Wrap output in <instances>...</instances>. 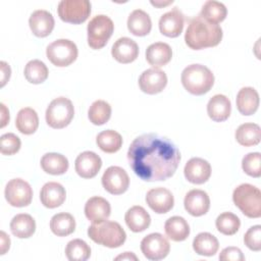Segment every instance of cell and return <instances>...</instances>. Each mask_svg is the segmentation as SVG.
<instances>
[{
    "mask_svg": "<svg viewBox=\"0 0 261 261\" xmlns=\"http://www.w3.org/2000/svg\"><path fill=\"white\" fill-rule=\"evenodd\" d=\"M221 261H244L245 256L241 249L237 247H226L219 254Z\"/></svg>",
    "mask_w": 261,
    "mask_h": 261,
    "instance_id": "cell-44",
    "label": "cell"
},
{
    "mask_svg": "<svg viewBox=\"0 0 261 261\" xmlns=\"http://www.w3.org/2000/svg\"><path fill=\"white\" fill-rule=\"evenodd\" d=\"M227 9L224 4L215 0H208L203 4L199 15L210 22L218 24V22L225 19Z\"/></svg>",
    "mask_w": 261,
    "mask_h": 261,
    "instance_id": "cell-36",
    "label": "cell"
},
{
    "mask_svg": "<svg viewBox=\"0 0 261 261\" xmlns=\"http://www.w3.org/2000/svg\"><path fill=\"white\" fill-rule=\"evenodd\" d=\"M184 23V14L177 7H174L161 15L159 19V30L162 35L169 38H175L181 34Z\"/></svg>",
    "mask_w": 261,
    "mask_h": 261,
    "instance_id": "cell-17",
    "label": "cell"
},
{
    "mask_svg": "<svg viewBox=\"0 0 261 261\" xmlns=\"http://www.w3.org/2000/svg\"><path fill=\"white\" fill-rule=\"evenodd\" d=\"M50 228L57 237H66L74 231L75 220L71 214L60 212L52 216L50 220Z\"/></svg>",
    "mask_w": 261,
    "mask_h": 261,
    "instance_id": "cell-34",
    "label": "cell"
},
{
    "mask_svg": "<svg viewBox=\"0 0 261 261\" xmlns=\"http://www.w3.org/2000/svg\"><path fill=\"white\" fill-rule=\"evenodd\" d=\"M231 111V104L230 100L221 94L214 95L207 104V113L208 116L216 121V122H221L226 120Z\"/></svg>",
    "mask_w": 261,
    "mask_h": 261,
    "instance_id": "cell-25",
    "label": "cell"
},
{
    "mask_svg": "<svg viewBox=\"0 0 261 261\" xmlns=\"http://www.w3.org/2000/svg\"><path fill=\"white\" fill-rule=\"evenodd\" d=\"M88 236L96 244L111 249L120 247L126 240V233L121 225L107 219L92 223L88 227Z\"/></svg>",
    "mask_w": 261,
    "mask_h": 261,
    "instance_id": "cell-3",
    "label": "cell"
},
{
    "mask_svg": "<svg viewBox=\"0 0 261 261\" xmlns=\"http://www.w3.org/2000/svg\"><path fill=\"white\" fill-rule=\"evenodd\" d=\"M127 160L133 171L141 179L165 180L177 169L180 153L169 140L156 134H145L132 142Z\"/></svg>",
    "mask_w": 261,
    "mask_h": 261,
    "instance_id": "cell-1",
    "label": "cell"
},
{
    "mask_svg": "<svg viewBox=\"0 0 261 261\" xmlns=\"http://www.w3.org/2000/svg\"><path fill=\"white\" fill-rule=\"evenodd\" d=\"M222 29L219 24L210 22L198 15L189 22L185 34L186 44L194 50L217 46L222 39Z\"/></svg>",
    "mask_w": 261,
    "mask_h": 261,
    "instance_id": "cell-2",
    "label": "cell"
},
{
    "mask_svg": "<svg viewBox=\"0 0 261 261\" xmlns=\"http://www.w3.org/2000/svg\"><path fill=\"white\" fill-rule=\"evenodd\" d=\"M124 220L127 227L134 232H141L147 229L151 223L149 213L142 206L130 207L124 215Z\"/></svg>",
    "mask_w": 261,
    "mask_h": 261,
    "instance_id": "cell-26",
    "label": "cell"
},
{
    "mask_svg": "<svg viewBox=\"0 0 261 261\" xmlns=\"http://www.w3.org/2000/svg\"><path fill=\"white\" fill-rule=\"evenodd\" d=\"M172 57L171 47L164 42H156L148 46L146 50V60L150 65L159 68L167 64Z\"/></svg>",
    "mask_w": 261,
    "mask_h": 261,
    "instance_id": "cell-24",
    "label": "cell"
},
{
    "mask_svg": "<svg viewBox=\"0 0 261 261\" xmlns=\"http://www.w3.org/2000/svg\"><path fill=\"white\" fill-rule=\"evenodd\" d=\"M115 260H138V258L132 252H124L123 254L115 257Z\"/></svg>",
    "mask_w": 261,
    "mask_h": 261,
    "instance_id": "cell-48",
    "label": "cell"
},
{
    "mask_svg": "<svg viewBox=\"0 0 261 261\" xmlns=\"http://www.w3.org/2000/svg\"><path fill=\"white\" fill-rule=\"evenodd\" d=\"M23 73L27 81L31 84H41L47 80L49 71L43 61L34 59L27 63Z\"/></svg>",
    "mask_w": 261,
    "mask_h": 261,
    "instance_id": "cell-39",
    "label": "cell"
},
{
    "mask_svg": "<svg viewBox=\"0 0 261 261\" xmlns=\"http://www.w3.org/2000/svg\"><path fill=\"white\" fill-rule=\"evenodd\" d=\"M128 31L138 37L146 36L152 29V21L149 14L142 9H135L127 17Z\"/></svg>",
    "mask_w": 261,
    "mask_h": 261,
    "instance_id": "cell-27",
    "label": "cell"
},
{
    "mask_svg": "<svg viewBox=\"0 0 261 261\" xmlns=\"http://www.w3.org/2000/svg\"><path fill=\"white\" fill-rule=\"evenodd\" d=\"M215 225L220 233L225 236H232L239 230L241 226V220L236 214L231 212H223L217 216Z\"/></svg>",
    "mask_w": 261,
    "mask_h": 261,
    "instance_id": "cell-40",
    "label": "cell"
},
{
    "mask_svg": "<svg viewBox=\"0 0 261 261\" xmlns=\"http://www.w3.org/2000/svg\"><path fill=\"white\" fill-rule=\"evenodd\" d=\"M20 146V139L12 133H6L0 138V151L3 155H13L17 153Z\"/></svg>",
    "mask_w": 261,
    "mask_h": 261,
    "instance_id": "cell-42",
    "label": "cell"
},
{
    "mask_svg": "<svg viewBox=\"0 0 261 261\" xmlns=\"http://www.w3.org/2000/svg\"><path fill=\"white\" fill-rule=\"evenodd\" d=\"M0 65H1V87H4V85L8 82L10 77L11 69H10V66L5 61H1Z\"/></svg>",
    "mask_w": 261,
    "mask_h": 261,
    "instance_id": "cell-45",
    "label": "cell"
},
{
    "mask_svg": "<svg viewBox=\"0 0 261 261\" xmlns=\"http://www.w3.org/2000/svg\"><path fill=\"white\" fill-rule=\"evenodd\" d=\"M146 203L155 213L164 214L172 209L174 198L169 190L158 187L148 191L146 195Z\"/></svg>",
    "mask_w": 261,
    "mask_h": 261,
    "instance_id": "cell-14",
    "label": "cell"
},
{
    "mask_svg": "<svg viewBox=\"0 0 261 261\" xmlns=\"http://www.w3.org/2000/svg\"><path fill=\"white\" fill-rule=\"evenodd\" d=\"M184 173L188 181L195 185H202L206 182L211 175V165L203 158L194 157L186 163Z\"/></svg>",
    "mask_w": 261,
    "mask_h": 261,
    "instance_id": "cell-15",
    "label": "cell"
},
{
    "mask_svg": "<svg viewBox=\"0 0 261 261\" xmlns=\"http://www.w3.org/2000/svg\"><path fill=\"white\" fill-rule=\"evenodd\" d=\"M111 116V106L104 100H96L88 110V117L95 125L106 123Z\"/></svg>",
    "mask_w": 261,
    "mask_h": 261,
    "instance_id": "cell-37",
    "label": "cell"
},
{
    "mask_svg": "<svg viewBox=\"0 0 261 261\" xmlns=\"http://www.w3.org/2000/svg\"><path fill=\"white\" fill-rule=\"evenodd\" d=\"M194 251L201 256H213L219 249V243L215 236L210 232H200L193 241Z\"/></svg>",
    "mask_w": 261,
    "mask_h": 261,
    "instance_id": "cell-33",
    "label": "cell"
},
{
    "mask_svg": "<svg viewBox=\"0 0 261 261\" xmlns=\"http://www.w3.org/2000/svg\"><path fill=\"white\" fill-rule=\"evenodd\" d=\"M141 251L147 259L158 261L168 255L170 251V244L163 234L153 232L142 240Z\"/></svg>",
    "mask_w": 261,
    "mask_h": 261,
    "instance_id": "cell-11",
    "label": "cell"
},
{
    "mask_svg": "<svg viewBox=\"0 0 261 261\" xmlns=\"http://www.w3.org/2000/svg\"><path fill=\"white\" fill-rule=\"evenodd\" d=\"M166 236L174 242H182L190 234V226L187 220L181 216L169 217L164 223Z\"/></svg>",
    "mask_w": 261,
    "mask_h": 261,
    "instance_id": "cell-30",
    "label": "cell"
},
{
    "mask_svg": "<svg viewBox=\"0 0 261 261\" xmlns=\"http://www.w3.org/2000/svg\"><path fill=\"white\" fill-rule=\"evenodd\" d=\"M67 158L59 153H46L41 158L42 169L52 175H60L67 171L68 169Z\"/></svg>",
    "mask_w": 261,
    "mask_h": 261,
    "instance_id": "cell-29",
    "label": "cell"
},
{
    "mask_svg": "<svg viewBox=\"0 0 261 261\" xmlns=\"http://www.w3.org/2000/svg\"><path fill=\"white\" fill-rule=\"evenodd\" d=\"M76 45L68 39H58L50 43L46 48L47 58L58 67L70 65L77 57Z\"/></svg>",
    "mask_w": 261,
    "mask_h": 261,
    "instance_id": "cell-8",
    "label": "cell"
},
{
    "mask_svg": "<svg viewBox=\"0 0 261 261\" xmlns=\"http://www.w3.org/2000/svg\"><path fill=\"white\" fill-rule=\"evenodd\" d=\"M167 85L166 73L159 68H148L144 70L139 77L140 89L149 95L158 94L163 91Z\"/></svg>",
    "mask_w": 261,
    "mask_h": 261,
    "instance_id": "cell-13",
    "label": "cell"
},
{
    "mask_svg": "<svg viewBox=\"0 0 261 261\" xmlns=\"http://www.w3.org/2000/svg\"><path fill=\"white\" fill-rule=\"evenodd\" d=\"M184 206L192 216H202L206 214L210 208V199L205 191L194 189L186 194Z\"/></svg>",
    "mask_w": 261,
    "mask_h": 261,
    "instance_id": "cell-18",
    "label": "cell"
},
{
    "mask_svg": "<svg viewBox=\"0 0 261 261\" xmlns=\"http://www.w3.org/2000/svg\"><path fill=\"white\" fill-rule=\"evenodd\" d=\"M98 147L105 153H115L122 146V137L113 129H106L96 137Z\"/></svg>",
    "mask_w": 261,
    "mask_h": 261,
    "instance_id": "cell-35",
    "label": "cell"
},
{
    "mask_svg": "<svg viewBox=\"0 0 261 261\" xmlns=\"http://www.w3.org/2000/svg\"><path fill=\"white\" fill-rule=\"evenodd\" d=\"M242 168L248 175L252 177H260L261 154L259 152H252L245 155L242 160Z\"/></svg>",
    "mask_w": 261,
    "mask_h": 261,
    "instance_id": "cell-41",
    "label": "cell"
},
{
    "mask_svg": "<svg viewBox=\"0 0 261 261\" xmlns=\"http://www.w3.org/2000/svg\"><path fill=\"white\" fill-rule=\"evenodd\" d=\"M172 2H173L172 0L171 1H151V4L156 6V7L161 8V7H164V6H167V5L171 4Z\"/></svg>",
    "mask_w": 261,
    "mask_h": 261,
    "instance_id": "cell-49",
    "label": "cell"
},
{
    "mask_svg": "<svg viewBox=\"0 0 261 261\" xmlns=\"http://www.w3.org/2000/svg\"><path fill=\"white\" fill-rule=\"evenodd\" d=\"M114 31V23L112 19L104 14L94 16L88 27V45L95 50L103 48Z\"/></svg>",
    "mask_w": 261,
    "mask_h": 261,
    "instance_id": "cell-7",
    "label": "cell"
},
{
    "mask_svg": "<svg viewBox=\"0 0 261 261\" xmlns=\"http://www.w3.org/2000/svg\"><path fill=\"white\" fill-rule=\"evenodd\" d=\"M111 213L109 202L99 196L90 198L85 204V215L92 222L97 223L106 220Z\"/></svg>",
    "mask_w": 261,
    "mask_h": 261,
    "instance_id": "cell-22",
    "label": "cell"
},
{
    "mask_svg": "<svg viewBox=\"0 0 261 261\" xmlns=\"http://www.w3.org/2000/svg\"><path fill=\"white\" fill-rule=\"evenodd\" d=\"M15 126L23 135L34 134L39 126L37 112L31 107L21 108L16 115Z\"/></svg>",
    "mask_w": 261,
    "mask_h": 261,
    "instance_id": "cell-31",
    "label": "cell"
},
{
    "mask_svg": "<svg viewBox=\"0 0 261 261\" xmlns=\"http://www.w3.org/2000/svg\"><path fill=\"white\" fill-rule=\"evenodd\" d=\"M61 20L79 24L88 19L91 13V2L88 0H61L57 6Z\"/></svg>",
    "mask_w": 261,
    "mask_h": 261,
    "instance_id": "cell-9",
    "label": "cell"
},
{
    "mask_svg": "<svg viewBox=\"0 0 261 261\" xmlns=\"http://www.w3.org/2000/svg\"><path fill=\"white\" fill-rule=\"evenodd\" d=\"M74 115L72 102L65 97L55 98L46 109V122L52 128H63L67 126Z\"/></svg>",
    "mask_w": 261,
    "mask_h": 261,
    "instance_id": "cell-6",
    "label": "cell"
},
{
    "mask_svg": "<svg viewBox=\"0 0 261 261\" xmlns=\"http://www.w3.org/2000/svg\"><path fill=\"white\" fill-rule=\"evenodd\" d=\"M237 142L245 147L255 146L260 143L261 129L260 126L253 122H246L241 124L234 134Z\"/></svg>",
    "mask_w": 261,
    "mask_h": 261,
    "instance_id": "cell-32",
    "label": "cell"
},
{
    "mask_svg": "<svg viewBox=\"0 0 261 261\" xmlns=\"http://www.w3.org/2000/svg\"><path fill=\"white\" fill-rule=\"evenodd\" d=\"M5 199L13 207H24L31 204L33 190L28 181L21 178L10 179L4 191Z\"/></svg>",
    "mask_w": 261,
    "mask_h": 261,
    "instance_id": "cell-10",
    "label": "cell"
},
{
    "mask_svg": "<svg viewBox=\"0 0 261 261\" xmlns=\"http://www.w3.org/2000/svg\"><path fill=\"white\" fill-rule=\"evenodd\" d=\"M103 188L112 195L123 194L129 186V177L126 171L119 166L108 167L101 178Z\"/></svg>",
    "mask_w": 261,
    "mask_h": 261,
    "instance_id": "cell-12",
    "label": "cell"
},
{
    "mask_svg": "<svg viewBox=\"0 0 261 261\" xmlns=\"http://www.w3.org/2000/svg\"><path fill=\"white\" fill-rule=\"evenodd\" d=\"M102 167V160L99 155L92 151L81 153L74 162L76 173L83 178H92L96 176Z\"/></svg>",
    "mask_w": 261,
    "mask_h": 261,
    "instance_id": "cell-16",
    "label": "cell"
},
{
    "mask_svg": "<svg viewBox=\"0 0 261 261\" xmlns=\"http://www.w3.org/2000/svg\"><path fill=\"white\" fill-rule=\"evenodd\" d=\"M10 230L18 239L30 238L35 233L36 221L30 214H16L10 221Z\"/></svg>",
    "mask_w": 261,
    "mask_h": 261,
    "instance_id": "cell-28",
    "label": "cell"
},
{
    "mask_svg": "<svg viewBox=\"0 0 261 261\" xmlns=\"http://www.w3.org/2000/svg\"><path fill=\"white\" fill-rule=\"evenodd\" d=\"M232 201L234 205L249 218L261 216V192L250 184H242L233 190Z\"/></svg>",
    "mask_w": 261,
    "mask_h": 261,
    "instance_id": "cell-5",
    "label": "cell"
},
{
    "mask_svg": "<svg viewBox=\"0 0 261 261\" xmlns=\"http://www.w3.org/2000/svg\"><path fill=\"white\" fill-rule=\"evenodd\" d=\"M54 24L55 21L53 15L44 9L35 10L29 18L31 31L35 36L40 38L49 36L54 29Z\"/></svg>",
    "mask_w": 261,
    "mask_h": 261,
    "instance_id": "cell-20",
    "label": "cell"
},
{
    "mask_svg": "<svg viewBox=\"0 0 261 261\" xmlns=\"http://www.w3.org/2000/svg\"><path fill=\"white\" fill-rule=\"evenodd\" d=\"M245 245L252 251H260L261 250V225H253L251 226L244 236Z\"/></svg>",
    "mask_w": 261,
    "mask_h": 261,
    "instance_id": "cell-43",
    "label": "cell"
},
{
    "mask_svg": "<svg viewBox=\"0 0 261 261\" xmlns=\"http://www.w3.org/2000/svg\"><path fill=\"white\" fill-rule=\"evenodd\" d=\"M65 256L69 261H86L91 256V248L85 241L74 239L67 243Z\"/></svg>",
    "mask_w": 261,
    "mask_h": 261,
    "instance_id": "cell-38",
    "label": "cell"
},
{
    "mask_svg": "<svg viewBox=\"0 0 261 261\" xmlns=\"http://www.w3.org/2000/svg\"><path fill=\"white\" fill-rule=\"evenodd\" d=\"M66 198V192L63 186L56 181L46 182L40 192L41 203L50 209L59 207Z\"/></svg>",
    "mask_w": 261,
    "mask_h": 261,
    "instance_id": "cell-21",
    "label": "cell"
},
{
    "mask_svg": "<svg viewBox=\"0 0 261 261\" xmlns=\"http://www.w3.org/2000/svg\"><path fill=\"white\" fill-rule=\"evenodd\" d=\"M112 57L120 63H130L139 55V46L130 38L122 37L115 41L111 48Z\"/></svg>",
    "mask_w": 261,
    "mask_h": 261,
    "instance_id": "cell-19",
    "label": "cell"
},
{
    "mask_svg": "<svg viewBox=\"0 0 261 261\" xmlns=\"http://www.w3.org/2000/svg\"><path fill=\"white\" fill-rule=\"evenodd\" d=\"M0 241H1V245H0V254L4 255L10 247V239L9 237L6 234L5 231L1 230L0 231Z\"/></svg>",
    "mask_w": 261,
    "mask_h": 261,
    "instance_id": "cell-46",
    "label": "cell"
},
{
    "mask_svg": "<svg viewBox=\"0 0 261 261\" xmlns=\"http://www.w3.org/2000/svg\"><path fill=\"white\" fill-rule=\"evenodd\" d=\"M180 80L184 88L196 96L206 94L214 84L212 71L203 64L188 65L182 70Z\"/></svg>",
    "mask_w": 261,
    "mask_h": 261,
    "instance_id": "cell-4",
    "label": "cell"
},
{
    "mask_svg": "<svg viewBox=\"0 0 261 261\" xmlns=\"http://www.w3.org/2000/svg\"><path fill=\"white\" fill-rule=\"evenodd\" d=\"M0 106H1V124H0V126L4 127L7 124V122L9 121V111L3 103H1Z\"/></svg>",
    "mask_w": 261,
    "mask_h": 261,
    "instance_id": "cell-47",
    "label": "cell"
},
{
    "mask_svg": "<svg viewBox=\"0 0 261 261\" xmlns=\"http://www.w3.org/2000/svg\"><path fill=\"white\" fill-rule=\"evenodd\" d=\"M237 108L243 115L254 114L259 106V94L252 87L242 88L236 98Z\"/></svg>",
    "mask_w": 261,
    "mask_h": 261,
    "instance_id": "cell-23",
    "label": "cell"
}]
</instances>
